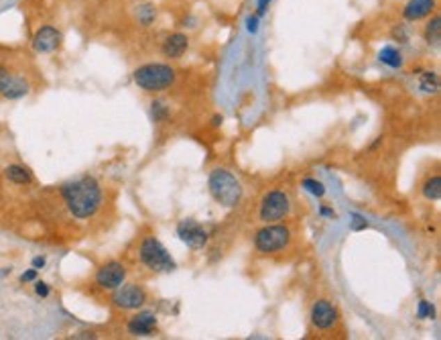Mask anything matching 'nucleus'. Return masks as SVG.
Returning a JSON list of instances; mask_svg holds the SVG:
<instances>
[{
    "label": "nucleus",
    "instance_id": "obj_9",
    "mask_svg": "<svg viewBox=\"0 0 441 340\" xmlns=\"http://www.w3.org/2000/svg\"><path fill=\"white\" fill-rule=\"evenodd\" d=\"M125 277H127V269L118 261L106 263L96 271V284L102 289H116L125 284Z\"/></svg>",
    "mask_w": 441,
    "mask_h": 340
},
{
    "label": "nucleus",
    "instance_id": "obj_22",
    "mask_svg": "<svg viewBox=\"0 0 441 340\" xmlns=\"http://www.w3.org/2000/svg\"><path fill=\"white\" fill-rule=\"evenodd\" d=\"M303 185L312 192V194H315V196H323L326 194V187H323V183H319V182H315V180H305L303 182Z\"/></svg>",
    "mask_w": 441,
    "mask_h": 340
},
{
    "label": "nucleus",
    "instance_id": "obj_8",
    "mask_svg": "<svg viewBox=\"0 0 441 340\" xmlns=\"http://www.w3.org/2000/svg\"><path fill=\"white\" fill-rule=\"evenodd\" d=\"M29 92V82L19 74L8 72L4 65H0V96L8 100L23 98Z\"/></svg>",
    "mask_w": 441,
    "mask_h": 340
},
{
    "label": "nucleus",
    "instance_id": "obj_24",
    "mask_svg": "<svg viewBox=\"0 0 441 340\" xmlns=\"http://www.w3.org/2000/svg\"><path fill=\"white\" fill-rule=\"evenodd\" d=\"M153 116H155V121L167 118V108L161 105V102H155V105H153Z\"/></svg>",
    "mask_w": 441,
    "mask_h": 340
},
{
    "label": "nucleus",
    "instance_id": "obj_3",
    "mask_svg": "<svg viewBox=\"0 0 441 340\" xmlns=\"http://www.w3.org/2000/svg\"><path fill=\"white\" fill-rule=\"evenodd\" d=\"M132 78L134 84L145 92H161L175 82V70L167 63H147L134 70Z\"/></svg>",
    "mask_w": 441,
    "mask_h": 340
},
{
    "label": "nucleus",
    "instance_id": "obj_2",
    "mask_svg": "<svg viewBox=\"0 0 441 340\" xmlns=\"http://www.w3.org/2000/svg\"><path fill=\"white\" fill-rule=\"evenodd\" d=\"M208 187L211 198L220 206H226V208L236 206L240 202V198H242V185L236 180V176H232L226 169H214L209 173Z\"/></svg>",
    "mask_w": 441,
    "mask_h": 340
},
{
    "label": "nucleus",
    "instance_id": "obj_28",
    "mask_svg": "<svg viewBox=\"0 0 441 340\" xmlns=\"http://www.w3.org/2000/svg\"><path fill=\"white\" fill-rule=\"evenodd\" d=\"M271 0H260L259 2V13H257V17H262L264 15V10H266V4H268Z\"/></svg>",
    "mask_w": 441,
    "mask_h": 340
},
{
    "label": "nucleus",
    "instance_id": "obj_12",
    "mask_svg": "<svg viewBox=\"0 0 441 340\" xmlns=\"http://www.w3.org/2000/svg\"><path fill=\"white\" fill-rule=\"evenodd\" d=\"M337 322L336 308L328 300L315 302L312 308V324L319 330H330Z\"/></svg>",
    "mask_w": 441,
    "mask_h": 340
},
{
    "label": "nucleus",
    "instance_id": "obj_30",
    "mask_svg": "<svg viewBox=\"0 0 441 340\" xmlns=\"http://www.w3.org/2000/svg\"><path fill=\"white\" fill-rule=\"evenodd\" d=\"M257 19H259V17H250V19H248V29H250V31H257V23H259Z\"/></svg>",
    "mask_w": 441,
    "mask_h": 340
},
{
    "label": "nucleus",
    "instance_id": "obj_5",
    "mask_svg": "<svg viewBox=\"0 0 441 340\" xmlns=\"http://www.w3.org/2000/svg\"><path fill=\"white\" fill-rule=\"evenodd\" d=\"M289 238H291V233H289L287 226L268 224V226H264L262 231L257 233V236H255V247H257V251H260V253H275V251L285 249Z\"/></svg>",
    "mask_w": 441,
    "mask_h": 340
},
{
    "label": "nucleus",
    "instance_id": "obj_1",
    "mask_svg": "<svg viewBox=\"0 0 441 340\" xmlns=\"http://www.w3.org/2000/svg\"><path fill=\"white\" fill-rule=\"evenodd\" d=\"M61 196L76 218H90L102 204V190L94 178H79L61 187Z\"/></svg>",
    "mask_w": 441,
    "mask_h": 340
},
{
    "label": "nucleus",
    "instance_id": "obj_17",
    "mask_svg": "<svg viewBox=\"0 0 441 340\" xmlns=\"http://www.w3.org/2000/svg\"><path fill=\"white\" fill-rule=\"evenodd\" d=\"M6 178L13 183H19V185H25V183L33 182V173L26 169L25 165H8L6 167Z\"/></svg>",
    "mask_w": 441,
    "mask_h": 340
},
{
    "label": "nucleus",
    "instance_id": "obj_15",
    "mask_svg": "<svg viewBox=\"0 0 441 340\" xmlns=\"http://www.w3.org/2000/svg\"><path fill=\"white\" fill-rule=\"evenodd\" d=\"M157 326V316L153 312H141L129 322V332L134 337H149Z\"/></svg>",
    "mask_w": 441,
    "mask_h": 340
},
{
    "label": "nucleus",
    "instance_id": "obj_4",
    "mask_svg": "<svg viewBox=\"0 0 441 340\" xmlns=\"http://www.w3.org/2000/svg\"><path fill=\"white\" fill-rule=\"evenodd\" d=\"M141 261L147 265L149 269H153L157 273H169L175 269V261L173 257L167 253V249L157 240L155 236H147L141 245Z\"/></svg>",
    "mask_w": 441,
    "mask_h": 340
},
{
    "label": "nucleus",
    "instance_id": "obj_10",
    "mask_svg": "<svg viewBox=\"0 0 441 340\" xmlns=\"http://www.w3.org/2000/svg\"><path fill=\"white\" fill-rule=\"evenodd\" d=\"M63 35L53 25H43L33 37V49L37 53H53L59 49Z\"/></svg>",
    "mask_w": 441,
    "mask_h": 340
},
{
    "label": "nucleus",
    "instance_id": "obj_19",
    "mask_svg": "<svg viewBox=\"0 0 441 340\" xmlns=\"http://www.w3.org/2000/svg\"><path fill=\"white\" fill-rule=\"evenodd\" d=\"M378 57H380L383 63H387L390 68H401L403 65V55H401L399 49H394V47H385Z\"/></svg>",
    "mask_w": 441,
    "mask_h": 340
},
{
    "label": "nucleus",
    "instance_id": "obj_23",
    "mask_svg": "<svg viewBox=\"0 0 441 340\" xmlns=\"http://www.w3.org/2000/svg\"><path fill=\"white\" fill-rule=\"evenodd\" d=\"M392 37H394L396 41H401V43H407V41H409V33H407L405 25L394 26V29H392Z\"/></svg>",
    "mask_w": 441,
    "mask_h": 340
},
{
    "label": "nucleus",
    "instance_id": "obj_16",
    "mask_svg": "<svg viewBox=\"0 0 441 340\" xmlns=\"http://www.w3.org/2000/svg\"><path fill=\"white\" fill-rule=\"evenodd\" d=\"M423 39L427 41V45H433V47H440V41H441V19L440 15H435L427 26H425V31H423Z\"/></svg>",
    "mask_w": 441,
    "mask_h": 340
},
{
    "label": "nucleus",
    "instance_id": "obj_29",
    "mask_svg": "<svg viewBox=\"0 0 441 340\" xmlns=\"http://www.w3.org/2000/svg\"><path fill=\"white\" fill-rule=\"evenodd\" d=\"M43 265H45V259H43V257H35V259H33V267H35V269H41Z\"/></svg>",
    "mask_w": 441,
    "mask_h": 340
},
{
    "label": "nucleus",
    "instance_id": "obj_14",
    "mask_svg": "<svg viewBox=\"0 0 441 340\" xmlns=\"http://www.w3.org/2000/svg\"><path fill=\"white\" fill-rule=\"evenodd\" d=\"M187 47H189L187 35H183V33H173V35H169V37L163 41L161 53H163L165 57H169V59H179L183 53L187 52Z\"/></svg>",
    "mask_w": 441,
    "mask_h": 340
},
{
    "label": "nucleus",
    "instance_id": "obj_20",
    "mask_svg": "<svg viewBox=\"0 0 441 340\" xmlns=\"http://www.w3.org/2000/svg\"><path fill=\"white\" fill-rule=\"evenodd\" d=\"M440 88V78L433 72H425L421 74V90L423 92H438Z\"/></svg>",
    "mask_w": 441,
    "mask_h": 340
},
{
    "label": "nucleus",
    "instance_id": "obj_7",
    "mask_svg": "<svg viewBox=\"0 0 441 340\" xmlns=\"http://www.w3.org/2000/svg\"><path fill=\"white\" fill-rule=\"evenodd\" d=\"M112 302H114V306H118L122 310H138L145 306L147 293L136 284H127V286H118L114 289Z\"/></svg>",
    "mask_w": 441,
    "mask_h": 340
},
{
    "label": "nucleus",
    "instance_id": "obj_26",
    "mask_svg": "<svg viewBox=\"0 0 441 340\" xmlns=\"http://www.w3.org/2000/svg\"><path fill=\"white\" fill-rule=\"evenodd\" d=\"M35 291H37V295H41V298H47V295H49V288H47V284H43V281H37V284H35Z\"/></svg>",
    "mask_w": 441,
    "mask_h": 340
},
{
    "label": "nucleus",
    "instance_id": "obj_11",
    "mask_svg": "<svg viewBox=\"0 0 441 340\" xmlns=\"http://www.w3.org/2000/svg\"><path fill=\"white\" fill-rule=\"evenodd\" d=\"M177 236L191 249H202L208 242V233L195 220H182L177 224Z\"/></svg>",
    "mask_w": 441,
    "mask_h": 340
},
{
    "label": "nucleus",
    "instance_id": "obj_18",
    "mask_svg": "<svg viewBox=\"0 0 441 340\" xmlns=\"http://www.w3.org/2000/svg\"><path fill=\"white\" fill-rule=\"evenodd\" d=\"M423 196H425L427 200H440V196H441L440 176H433V178H429L427 182L423 183Z\"/></svg>",
    "mask_w": 441,
    "mask_h": 340
},
{
    "label": "nucleus",
    "instance_id": "obj_6",
    "mask_svg": "<svg viewBox=\"0 0 441 340\" xmlns=\"http://www.w3.org/2000/svg\"><path fill=\"white\" fill-rule=\"evenodd\" d=\"M289 208H291L289 196H287L285 192H281V190H275V192H268V194L262 198L259 216L262 222L268 224V222L281 220L283 216H287V214H289Z\"/></svg>",
    "mask_w": 441,
    "mask_h": 340
},
{
    "label": "nucleus",
    "instance_id": "obj_21",
    "mask_svg": "<svg viewBox=\"0 0 441 340\" xmlns=\"http://www.w3.org/2000/svg\"><path fill=\"white\" fill-rule=\"evenodd\" d=\"M136 15H138V23H141V25L149 26L153 21H155V8H153V6H149V4L141 6Z\"/></svg>",
    "mask_w": 441,
    "mask_h": 340
},
{
    "label": "nucleus",
    "instance_id": "obj_27",
    "mask_svg": "<svg viewBox=\"0 0 441 340\" xmlns=\"http://www.w3.org/2000/svg\"><path fill=\"white\" fill-rule=\"evenodd\" d=\"M33 279H37V269H35V267H33L31 271H26V273L21 275V281H23V284H26V281H33Z\"/></svg>",
    "mask_w": 441,
    "mask_h": 340
},
{
    "label": "nucleus",
    "instance_id": "obj_25",
    "mask_svg": "<svg viewBox=\"0 0 441 340\" xmlns=\"http://www.w3.org/2000/svg\"><path fill=\"white\" fill-rule=\"evenodd\" d=\"M425 316H433V308L427 302H421L419 304V318H425Z\"/></svg>",
    "mask_w": 441,
    "mask_h": 340
},
{
    "label": "nucleus",
    "instance_id": "obj_13",
    "mask_svg": "<svg viewBox=\"0 0 441 340\" xmlns=\"http://www.w3.org/2000/svg\"><path fill=\"white\" fill-rule=\"evenodd\" d=\"M438 8V2L435 0H409L403 8V17L405 21H421V19H427L435 13Z\"/></svg>",
    "mask_w": 441,
    "mask_h": 340
}]
</instances>
